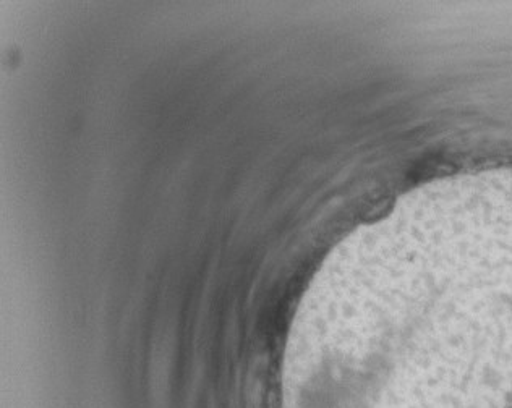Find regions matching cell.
Listing matches in <instances>:
<instances>
[{"label": "cell", "instance_id": "1", "mask_svg": "<svg viewBox=\"0 0 512 408\" xmlns=\"http://www.w3.org/2000/svg\"><path fill=\"white\" fill-rule=\"evenodd\" d=\"M281 408H512V169L427 183L329 253Z\"/></svg>", "mask_w": 512, "mask_h": 408}]
</instances>
